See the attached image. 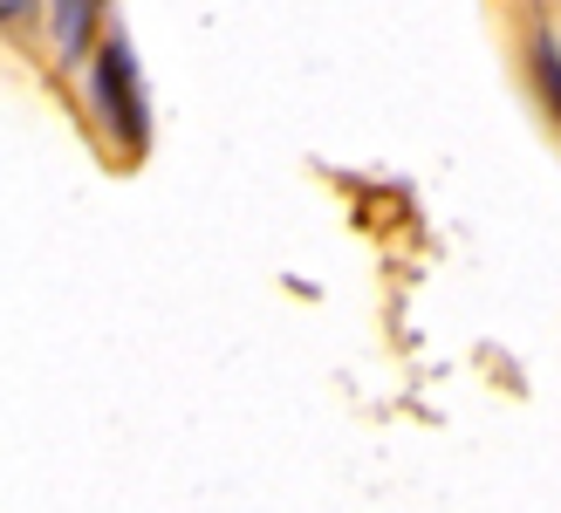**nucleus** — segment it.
Returning <instances> with one entry per match:
<instances>
[{"instance_id":"3","label":"nucleus","mask_w":561,"mask_h":513,"mask_svg":"<svg viewBox=\"0 0 561 513\" xmlns=\"http://www.w3.org/2000/svg\"><path fill=\"white\" fill-rule=\"evenodd\" d=\"M535 76H541V82H548V96H554V103H561V55H554V48H548V42H541V48H535Z\"/></svg>"},{"instance_id":"1","label":"nucleus","mask_w":561,"mask_h":513,"mask_svg":"<svg viewBox=\"0 0 561 513\" xmlns=\"http://www.w3.org/2000/svg\"><path fill=\"white\" fill-rule=\"evenodd\" d=\"M90 103L96 117L124 137V145H145V96H137V69H130V48L124 42H103L96 62H90Z\"/></svg>"},{"instance_id":"2","label":"nucleus","mask_w":561,"mask_h":513,"mask_svg":"<svg viewBox=\"0 0 561 513\" xmlns=\"http://www.w3.org/2000/svg\"><path fill=\"white\" fill-rule=\"evenodd\" d=\"M48 21H55V48L76 62L82 42H90V27H96V8H48Z\"/></svg>"}]
</instances>
